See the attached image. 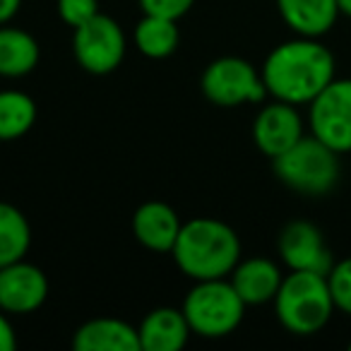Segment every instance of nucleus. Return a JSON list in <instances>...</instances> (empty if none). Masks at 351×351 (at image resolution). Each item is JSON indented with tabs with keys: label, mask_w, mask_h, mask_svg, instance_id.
<instances>
[{
	"label": "nucleus",
	"mask_w": 351,
	"mask_h": 351,
	"mask_svg": "<svg viewBox=\"0 0 351 351\" xmlns=\"http://www.w3.org/2000/svg\"><path fill=\"white\" fill-rule=\"evenodd\" d=\"M337 154L339 152L317 140L315 135H303L284 154L274 156V173L291 191L303 193V195H325L339 181Z\"/></svg>",
	"instance_id": "4"
},
{
	"label": "nucleus",
	"mask_w": 351,
	"mask_h": 351,
	"mask_svg": "<svg viewBox=\"0 0 351 351\" xmlns=\"http://www.w3.org/2000/svg\"><path fill=\"white\" fill-rule=\"evenodd\" d=\"M277 317L293 335H315L335 313L327 274L291 269L274 296Z\"/></svg>",
	"instance_id": "3"
},
{
	"label": "nucleus",
	"mask_w": 351,
	"mask_h": 351,
	"mask_svg": "<svg viewBox=\"0 0 351 351\" xmlns=\"http://www.w3.org/2000/svg\"><path fill=\"white\" fill-rule=\"evenodd\" d=\"M36 121V104L25 92H0V140H17Z\"/></svg>",
	"instance_id": "20"
},
{
	"label": "nucleus",
	"mask_w": 351,
	"mask_h": 351,
	"mask_svg": "<svg viewBox=\"0 0 351 351\" xmlns=\"http://www.w3.org/2000/svg\"><path fill=\"white\" fill-rule=\"evenodd\" d=\"M279 255L291 269L327 274L332 269V253L320 229L311 221H291L279 234Z\"/></svg>",
	"instance_id": "9"
},
{
	"label": "nucleus",
	"mask_w": 351,
	"mask_h": 351,
	"mask_svg": "<svg viewBox=\"0 0 351 351\" xmlns=\"http://www.w3.org/2000/svg\"><path fill=\"white\" fill-rule=\"evenodd\" d=\"M202 92L217 106H241L248 101H263L267 87L263 75L243 58H219L202 75Z\"/></svg>",
	"instance_id": "6"
},
{
	"label": "nucleus",
	"mask_w": 351,
	"mask_h": 351,
	"mask_svg": "<svg viewBox=\"0 0 351 351\" xmlns=\"http://www.w3.org/2000/svg\"><path fill=\"white\" fill-rule=\"evenodd\" d=\"M284 22L296 34L317 39L330 32L339 15L337 0H277Z\"/></svg>",
	"instance_id": "16"
},
{
	"label": "nucleus",
	"mask_w": 351,
	"mask_h": 351,
	"mask_svg": "<svg viewBox=\"0 0 351 351\" xmlns=\"http://www.w3.org/2000/svg\"><path fill=\"white\" fill-rule=\"evenodd\" d=\"M191 332L183 308H156L137 327L140 351H178L186 346Z\"/></svg>",
	"instance_id": "13"
},
{
	"label": "nucleus",
	"mask_w": 351,
	"mask_h": 351,
	"mask_svg": "<svg viewBox=\"0 0 351 351\" xmlns=\"http://www.w3.org/2000/svg\"><path fill=\"white\" fill-rule=\"evenodd\" d=\"M73 346L77 351H140V337L128 322L99 317L75 332Z\"/></svg>",
	"instance_id": "15"
},
{
	"label": "nucleus",
	"mask_w": 351,
	"mask_h": 351,
	"mask_svg": "<svg viewBox=\"0 0 351 351\" xmlns=\"http://www.w3.org/2000/svg\"><path fill=\"white\" fill-rule=\"evenodd\" d=\"M15 344H17L15 330H12L10 320L0 313V351H12L15 349Z\"/></svg>",
	"instance_id": "24"
},
{
	"label": "nucleus",
	"mask_w": 351,
	"mask_h": 351,
	"mask_svg": "<svg viewBox=\"0 0 351 351\" xmlns=\"http://www.w3.org/2000/svg\"><path fill=\"white\" fill-rule=\"evenodd\" d=\"M349 349H351V344H349Z\"/></svg>",
	"instance_id": "27"
},
{
	"label": "nucleus",
	"mask_w": 351,
	"mask_h": 351,
	"mask_svg": "<svg viewBox=\"0 0 351 351\" xmlns=\"http://www.w3.org/2000/svg\"><path fill=\"white\" fill-rule=\"evenodd\" d=\"M178 27L169 17L145 15L135 29V44L147 58H166L178 46Z\"/></svg>",
	"instance_id": "19"
},
{
	"label": "nucleus",
	"mask_w": 351,
	"mask_h": 351,
	"mask_svg": "<svg viewBox=\"0 0 351 351\" xmlns=\"http://www.w3.org/2000/svg\"><path fill=\"white\" fill-rule=\"evenodd\" d=\"M311 130L335 152H351V80H332L313 99Z\"/></svg>",
	"instance_id": "8"
},
{
	"label": "nucleus",
	"mask_w": 351,
	"mask_h": 351,
	"mask_svg": "<svg viewBox=\"0 0 351 351\" xmlns=\"http://www.w3.org/2000/svg\"><path fill=\"white\" fill-rule=\"evenodd\" d=\"M20 5H22V0H0V25L10 22L12 17L17 15Z\"/></svg>",
	"instance_id": "25"
},
{
	"label": "nucleus",
	"mask_w": 351,
	"mask_h": 351,
	"mask_svg": "<svg viewBox=\"0 0 351 351\" xmlns=\"http://www.w3.org/2000/svg\"><path fill=\"white\" fill-rule=\"evenodd\" d=\"M32 243V229L27 217L17 207L0 202V267L25 260Z\"/></svg>",
	"instance_id": "18"
},
{
	"label": "nucleus",
	"mask_w": 351,
	"mask_h": 351,
	"mask_svg": "<svg viewBox=\"0 0 351 351\" xmlns=\"http://www.w3.org/2000/svg\"><path fill=\"white\" fill-rule=\"evenodd\" d=\"M176 265L195 282L221 279L234 272L241 258V241L229 224L210 217H197L181 226L171 248Z\"/></svg>",
	"instance_id": "2"
},
{
	"label": "nucleus",
	"mask_w": 351,
	"mask_h": 351,
	"mask_svg": "<svg viewBox=\"0 0 351 351\" xmlns=\"http://www.w3.org/2000/svg\"><path fill=\"white\" fill-rule=\"evenodd\" d=\"M282 272L267 258H250L236 265L231 272V284L245 301V306H260V303L274 301L279 287H282Z\"/></svg>",
	"instance_id": "14"
},
{
	"label": "nucleus",
	"mask_w": 351,
	"mask_h": 351,
	"mask_svg": "<svg viewBox=\"0 0 351 351\" xmlns=\"http://www.w3.org/2000/svg\"><path fill=\"white\" fill-rule=\"evenodd\" d=\"M337 8H339V12L351 17V0H337Z\"/></svg>",
	"instance_id": "26"
},
{
	"label": "nucleus",
	"mask_w": 351,
	"mask_h": 351,
	"mask_svg": "<svg viewBox=\"0 0 351 351\" xmlns=\"http://www.w3.org/2000/svg\"><path fill=\"white\" fill-rule=\"evenodd\" d=\"M267 94L287 104H311L335 80V56L311 36L287 41L263 65Z\"/></svg>",
	"instance_id": "1"
},
{
	"label": "nucleus",
	"mask_w": 351,
	"mask_h": 351,
	"mask_svg": "<svg viewBox=\"0 0 351 351\" xmlns=\"http://www.w3.org/2000/svg\"><path fill=\"white\" fill-rule=\"evenodd\" d=\"M181 226L183 224L178 221L173 207L159 200L145 202L132 217V231L137 241L156 253H171L176 239L181 234Z\"/></svg>",
	"instance_id": "12"
},
{
	"label": "nucleus",
	"mask_w": 351,
	"mask_h": 351,
	"mask_svg": "<svg viewBox=\"0 0 351 351\" xmlns=\"http://www.w3.org/2000/svg\"><path fill=\"white\" fill-rule=\"evenodd\" d=\"M39 63V44L32 34L15 27H0V75L22 77Z\"/></svg>",
	"instance_id": "17"
},
{
	"label": "nucleus",
	"mask_w": 351,
	"mask_h": 351,
	"mask_svg": "<svg viewBox=\"0 0 351 351\" xmlns=\"http://www.w3.org/2000/svg\"><path fill=\"white\" fill-rule=\"evenodd\" d=\"M73 51L87 73L106 75L116 70L125 56V34L116 20L97 12L92 20L75 29Z\"/></svg>",
	"instance_id": "7"
},
{
	"label": "nucleus",
	"mask_w": 351,
	"mask_h": 351,
	"mask_svg": "<svg viewBox=\"0 0 351 351\" xmlns=\"http://www.w3.org/2000/svg\"><path fill=\"white\" fill-rule=\"evenodd\" d=\"M327 284H330L335 308L351 315V258L332 265V269L327 272Z\"/></svg>",
	"instance_id": "21"
},
{
	"label": "nucleus",
	"mask_w": 351,
	"mask_h": 351,
	"mask_svg": "<svg viewBox=\"0 0 351 351\" xmlns=\"http://www.w3.org/2000/svg\"><path fill=\"white\" fill-rule=\"evenodd\" d=\"M58 12L65 25L77 29L80 25H84V22L97 15L99 3L97 0H58Z\"/></svg>",
	"instance_id": "22"
},
{
	"label": "nucleus",
	"mask_w": 351,
	"mask_h": 351,
	"mask_svg": "<svg viewBox=\"0 0 351 351\" xmlns=\"http://www.w3.org/2000/svg\"><path fill=\"white\" fill-rule=\"evenodd\" d=\"M253 137L263 154L272 156V159L284 154L289 147H293L303 137V121L296 106L279 101V99L274 104H267L255 118Z\"/></svg>",
	"instance_id": "11"
},
{
	"label": "nucleus",
	"mask_w": 351,
	"mask_h": 351,
	"mask_svg": "<svg viewBox=\"0 0 351 351\" xmlns=\"http://www.w3.org/2000/svg\"><path fill=\"white\" fill-rule=\"evenodd\" d=\"M49 296V282L39 267L17 260L0 267V311L32 313Z\"/></svg>",
	"instance_id": "10"
},
{
	"label": "nucleus",
	"mask_w": 351,
	"mask_h": 351,
	"mask_svg": "<svg viewBox=\"0 0 351 351\" xmlns=\"http://www.w3.org/2000/svg\"><path fill=\"white\" fill-rule=\"evenodd\" d=\"M183 313L191 330L200 337H226L241 325L245 301L239 296L234 284L221 279H202L191 289L183 303Z\"/></svg>",
	"instance_id": "5"
},
{
	"label": "nucleus",
	"mask_w": 351,
	"mask_h": 351,
	"mask_svg": "<svg viewBox=\"0 0 351 351\" xmlns=\"http://www.w3.org/2000/svg\"><path fill=\"white\" fill-rule=\"evenodd\" d=\"M195 0H140L145 15L156 17H169V20H178L193 8Z\"/></svg>",
	"instance_id": "23"
}]
</instances>
